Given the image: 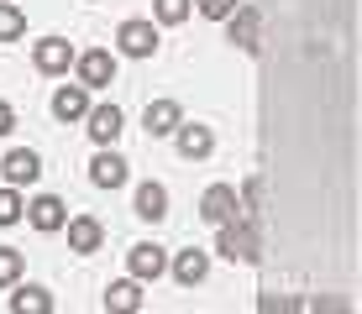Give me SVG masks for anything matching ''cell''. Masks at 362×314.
Listing matches in <instances>:
<instances>
[{
	"instance_id": "cell-4",
	"label": "cell",
	"mask_w": 362,
	"mask_h": 314,
	"mask_svg": "<svg viewBox=\"0 0 362 314\" xmlns=\"http://www.w3.org/2000/svg\"><path fill=\"white\" fill-rule=\"evenodd\" d=\"M242 215V199H236V183H210L205 188V199H199V220L205 225H226V220H236Z\"/></svg>"
},
{
	"instance_id": "cell-17",
	"label": "cell",
	"mask_w": 362,
	"mask_h": 314,
	"mask_svg": "<svg viewBox=\"0 0 362 314\" xmlns=\"http://www.w3.org/2000/svg\"><path fill=\"white\" fill-rule=\"evenodd\" d=\"M11 314H53V294L42 283H16L11 294Z\"/></svg>"
},
{
	"instance_id": "cell-19",
	"label": "cell",
	"mask_w": 362,
	"mask_h": 314,
	"mask_svg": "<svg viewBox=\"0 0 362 314\" xmlns=\"http://www.w3.org/2000/svg\"><path fill=\"white\" fill-rule=\"evenodd\" d=\"M305 309V294H289V288H263L257 294V314H299Z\"/></svg>"
},
{
	"instance_id": "cell-10",
	"label": "cell",
	"mask_w": 362,
	"mask_h": 314,
	"mask_svg": "<svg viewBox=\"0 0 362 314\" xmlns=\"http://www.w3.org/2000/svg\"><path fill=\"white\" fill-rule=\"evenodd\" d=\"M27 220H32V231L53 236V231H64V225H69V205L58 194H37L32 205H27Z\"/></svg>"
},
{
	"instance_id": "cell-5",
	"label": "cell",
	"mask_w": 362,
	"mask_h": 314,
	"mask_svg": "<svg viewBox=\"0 0 362 314\" xmlns=\"http://www.w3.org/2000/svg\"><path fill=\"white\" fill-rule=\"evenodd\" d=\"M116 47L127 58H153L158 53V27L147 16H132V21H121L116 27Z\"/></svg>"
},
{
	"instance_id": "cell-3",
	"label": "cell",
	"mask_w": 362,
	"mask_h": 314,
	"mask_svg": "<svg viewBox=\"0 0 362 314\" xmlns=\"http://www.w3.org/2000/svg\"><path fill=\"white\" fill-rule=\"evenodd\" d=\"M74 42L69 37H42V42H32V68L37 73H47V79H58V73H69L74 68Z\"/></svg>"
},
{
	"instance_id": "cell-26",
	"label": "cell",
	"mask_w": 362,
	"mask_h": 314,
	"mask_svg": "<svg viewBox=\"0 0 362 314\" xmlns=\"http://www.w3.org/2000/svg\"><path fill=\"white\" fill-rule=\"evenodd\" d=\"M236 6H242V0H194V11H199L205 21H226Z\"/></svg>"
},
{
	"instance_id": "cell-28",
	"label": "cell",
	"mask_w": 362,
	"mask_h": 314,
	"mask_svg": "<svg viewBox=\"0 0 362 314\" xmlns=\"http://www.w3.org/2000/svg\"><path fill=\"white\" fill-rule=\"evenodd\" d=\"M11 6H16V0H11Z\"/></svg>"
},
{
	"instance_id": "cell-20",
	"label": "cell",
	"mask_w": 362,
	"mask_h": 314,
	"mask_svg": "<svg viewBox=\"0 0 362 314\" xmlns=\"http://www.w3.org/2000/svg\"><path fill=\"white\" fill-rule=\"evenodd\" d=\"M226 21H231V42H236V47H252V42H257V11L247 6V0L231 11Z\"/></svg>"
},
{
	"instance_id": "cell-15",
	"label": "cell",
	"mask_w": 362,
	"mask_h": 314,
	"mask_svg": "<svg viewBox=\"0 0 362 314\" xmlns=\"http://www.w3.org/2000/svg\"><path fill=\"white\" fill-rule=\"evenodd\" d=\"M53 116L58 121H84V116H90V90H79V84H58V90H53Z\"/></svg>"
},
{
	"instance_id": "cell-1",
	"label": "cell",
	"mask_w": 362,
	"mask_h": 314,
	"mask_svg": "<svg viewBox=\"0 0 362 314\" xmlns=\"http://www.w3.org/2000/svg\"><path fill=\"white\" fill-rule=\"evenodd\" d=\"M216 251H221V257H231V262H257V257H263L257 220H252V215L226 220V225H221V236H216Z\"/></svg>"
},
{
	"instance_id": "cell-6",
	"label": "cell",
	"mask_w": 362,
	"mask_h": 314,
	"mask_svg": "<svg viewBox=\"0 0 362 314\" xmlns=\"http://www.w3.org/2000/svg\"><path fill=\"white\" fill-rule=\"evenodd\" d=\"M127 267H132V283H158L168 272V251L158 241H136L127 251Z\"/></svg>"
},
{
	"instance_id": "cell-16",
	"label": "cell",
	"mask_w": 362,
	"mask_h": 314,
	"mask_svg": "<svg viewBox=\"0 0 362 314\" xmlns=\"http://www.w3.org/2000/svg\"><path fill=\"white\" fill-rule=\"evenodd\" d=\"M136 215H142L147 225H158L168 215V188L158 183V179H147V183H136Z\"/></svg>"
},
{
	"instance_id": "cell-25",
	"label": "cell",
	"mask_w": 362,
	"mask_h": 314,
	"mask_svg": "<svg viewBox=\"0 0 362 314\" xmlns=\"http://www.w3.org/2000/svg\"><path fill=\"white\" fill-rule=\"evenodd\" d=\"M27 215V199H21V188H0V225H16Z\"/></svg>"
},
{
	"instance_id": "cell-12",
	"label": "cell",
	"mask_w": 362,
	"mask_h": 314,
	"mask_svg": "<svg viewBox=\"0 0 362 314\" xmlns=\"http://www.w3.org/2000/svg\"><path fill=\"white\" fill-rule=\"evenodd\" d=\"M127 168H132V162L121 157L116 147H100L95 162H90V183L95 188H121V183H127Z\"/></svg>"
},
{
	"instance_id": "cell-13",
	"label": "cell",
	"mask_w": 362,
	"mask_h": 314,
	"mask_svg": "<svg viewBox=\"0 0 362 314\" xmlns=\"http://www.w3.org/2000/svg\"><path fill=\"white\" fill-rule=\"evenodd\" d=\"M69 251H79V257H90V251L105 246V225H100L95 215H69Z\"/></svg>"
},
{
	"instance_id": "cell-2",
	"label": "cell",
	"mask_w": 362,
	"mask_h": 314,
	"mask_svg": "<svg viewBox=\"0 0 362 314\" xmlns=\"http://www.w3.org/2000/svg\"><path fill=\"white\" fill-rule=\"evenodd\" d=\"M74 68H79V90H105V84H116V53L110 47H90V53L74 58Z\"/></svg>"
},
{
	"instance_id": "cell-14",
	"label": "cell",
	"mask_w": 362,
	"mask_h": 314,
	"mask_svg": "<svg viewBox=\"0 0 362 314\" xmlns=\"http://www.w3.org/2000/svg\"><path fill=\"white\" fill-rule=\"evenodd\" d=\"M168 272L179 278L184 288H199L210 278V251H199V246H189V251H179V257L168 262Z\"/></svg>"
},
{
	"instance_id": "cell-21",
	"label": "cell",
	"mask_w": 362,
	"mask_h": 314,
	"mask_svg": "<svg viewBox=\"0 0 362 314\" xmlns=\"http://www.w3.org/2000/svg\"><path fill=\"white\" fill-rule=\"evenodd\" d=\"M21 37H27V11L0 0V42H21Z\"/></svg>"
},
{
	"instance_id": "cell-18",
	"label": "cell",
	"mask_w": 362,
	"mask_h": 314,
	"mask_svg": "<svg viewBox=\"0 0 362 314\" xmlns=\"http://www.w3.org/2000/svg\"><path fill=\"white\" fill-rule=\"evenodd\" d=\"M105 309H110V314H142V283L116 278V283L105 288Z\"/></svg>"
},
{
	"instance_id": "cell-9",
	"label": "cell",
	"mask_w": 362,
	"mask_h": 314,
	"mask_svg": "<svg viewBox=\"0 0 362 314\" xmlns=\"http://www.w3.org/2000/svg\"><path fill=\"white\" fill-rule=\"evenodd\" d=\"M173 147H179V157L205 162L210 152H216V131H210V126H199V121H184L179 131H173Z\"/></svg>"
},
{
	"instance_id": "cell-23",
	"label": "cell",
	"mask_w": 362,
	"mask_h": 314,
	"mask_svg": "<svg viewBox=\"0 0 362 314\" xmlns=\"http://www.w3.org/2000/svg\"><path fill=\"white\" fill-rule=\"evenodd\" d=\"M21 272H27V257L16 246H0V288H16Z\"/></svg>"
},
{
	"instance_id": "cell-22",
	"label": "cell",
	"mask_w": 362,
	"mask_h": 314,
	"mask_svg": "<svg viewBox=\"0 0 362 314\" xmlns=\"http://www.w3.org/2000/svg\"><path fill=\"white\" fill-rule=\"evenodd\" d=\"M194 0H153V21L158 27H179V21H189Z\"/></svg>"
},
{
	"instance_id": "cell-11",
	"label": "cell",
	"mask_w": 362,
	"mask_h": 314,
	"mask_svg": "<svg viewBox=\"0 0 362 314\" xmlns=\"http://www.w3.org/2000/svg\"><path fill=\"white\" fill-rule=\"evenodd\" d=\"M142 126H147V136H173L184 126V105H179V99H147Z\"/></svg>"
},
{
	"instance_id": "cell-24",
	"label": "cell",
	"mask_w": 362,
	"mask_h": 314,
	"mask_svg": "<svg viewBox=\"0 0 362 314\" xmlns=\"http://www.w3.org/2000/svg\"><path fill=\"white\" fill-rule=\"evenodd\" d=\"M310 314H352V298L346 294H305Z\"/></svg>"
},
{
	"instance_id": "cell-8",
	"label": "cell",
	"mask_w": 362,
	"mask_h": 314,
	"mask_svg": "<svg viewBox=\"0 0 362 314\" xmlns=\"http://www.w3.org/2000/svg\"><path fill=\"white\" fill-rule=\"evenodd\" d=\"M84 131H90L95 147H116V136L127 131V121H121V105H90V116H84Z\"/></svg>"
},
{
	"instance_id": "cell-7",
	"label": "cell",
	"mask_w": 362,
	"mask_h": 314,
	"mask_svg": "<svg viewBox=\"0 0 362 314\" xmlns=\"http://www.w3.org/2000/svg\"><path fill=\"white\" fill-rule=\"evenodd\" d=\"M0 173H6V188L37 183V179H42V157H37L32 147H11V152L0 157Z\"/></svg>"
},
{
	"instance_id": "cell-27",
	"label": "cell",
	"mask_w": 362,
	"mask_h": 314,
	"mask_svg": "<svg viewBox=\"0 0 362 314\" xmlns=\"http://www.w3.org/2000/svg\"><path fill=\"white\" fill-rule=\"evenodd\" d=\"M11 131H16V105L0 99V136H11Z\"/></svg>"
}]
</instances>
